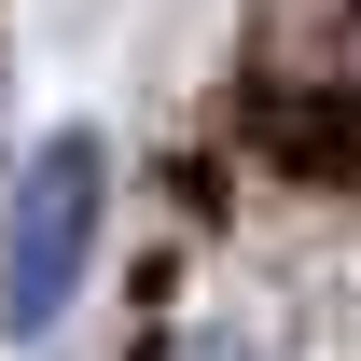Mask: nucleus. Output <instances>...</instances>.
I'll return each mask as SVG.
<instances>
[{
  "label": "nucleus",
  "mask_w": 361,
  "mask_h": 361,
  "mask_svg": "<svg viewBox=\"0 0 361 361\" xmlns=\"http://www.w3.org/2000/svg\"><path fill=\"white\" fill-rule=\"evenodd\" d=\"M97 223H111V139L56 126L14 195H0V334H56L97 278Z\"/></svg>",
  "instance_id": "nucleus-1"
},
{
  "label": "nucleus",
  "mask_w": 361,
  "mask_h": 361,
  "mask_svg": "<svg viewBox=\"0 0 361 361\" xmlns=\"http://www.w3.org/2000/svg\"><path fill=\"white\" fill-rule=\"evenodd\" d=\"M167 361H264V348H236V334H209V348H167Z\"/></svg>",
  "instance_id": "nucleus-2"
}]
</instances>
